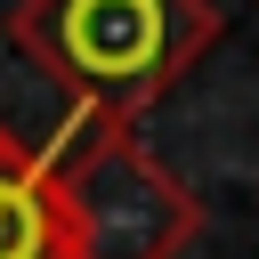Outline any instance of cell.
I'll list each match as a JSON object with an SVG mask.
<instances>
[{
  "instance_id": "1",
  "label": "cell",
  "mask_w": 259,
  "mask_h": 259,
  "mask_svg": "<svg viewBox=\"0 0 259 259\" xmlns=\"http://www.w3.org/2000/svg\"><path fill=\"white\" fill-rule=\"evenodd\" d=\"M24 65L97 121L146 113L219 40L210 0H24L8 16Z\"/></svg>"
},
{
  "instance_id": "2",
  "label": "cell",
  "mask_w": 259,
  "mask_h": 259,
  "mask_svg": "<svg viewBox=\"0 0 259 259\" xmlns=\"http://www.w3.org/2000/svg\"><path fill=\"white\" fill-rule=\"evenodd\" d=\"M65 259H178L202 235V202L130 138V121L81 113V130L40 162Z\"/></svg>"
},
{
  "instance_id": "3",
  "label": "cell",
  "mask_w": 259,
  "mask_h": 259,
  "mask_svg": "<svg viewBox=\"0 0 259 259\" xmlns=\"http://www.w3.org/2000/svg\"><path fill=\"white\" fill-rule=\"evenodd\" d=\"M0 259H65L40 154H24L8 130H0Z\"/></svg>"
}]
</instances>
